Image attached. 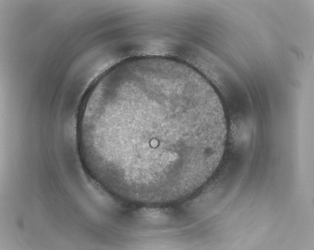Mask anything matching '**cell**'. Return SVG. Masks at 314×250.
<instances>
[{
  "instance_id": "cell-1",
  "label": "cell",
  "mask_w": 314,
  "mask_h": 250,
  "mask_svg": "<svg viewBox=\"0 0 314 250\" xmlns=\"http://www.w3.org/2000/svg\"><path fill=\"white\" fill-rule=\"evenodd\" d=\"M132 92L145 112L152 128L134 111L148 127L128 113L106 102L101 123L103 145L107 158L119 167L148 177L171 174L199 160L209 157L208 131L205 124L190 125L203 117L200 103L176 89L162 85L157 96L153 114L155 87L146 85Z\"/></svg>"
}]
</instances>
